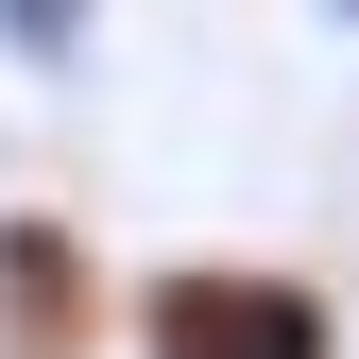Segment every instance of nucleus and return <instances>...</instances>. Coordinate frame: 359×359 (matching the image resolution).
Returning <instances> with one entry per match:
<instances>
[{
  "label": "nucleus",
  "mask_w": 359,
  "mask_h": 359,
  "mask_svg": "<svg viewBox=\"0 0 359 359\" xmlns=\"http://www.w3.org/2000/svg\"><path fill=\"white\" fill-rule=\"evenodd\" d=\"M120 342L137 359H342V308L291 257H154L120 291Z\"/></svg>",
  "instance_id": "obj_1"
},
{
  "label": "nucleus",
  "mask_w": 359,
  "mask_h": 359,
  "mask_svg": "<svg viewBox=\"0 0 359 359\" xmlns=\"http://www.w3.org/2000/svg\"><path fill=\"white\" fill-rule=\"evenodd\" d=\"M120 291H103V240L69 205H0V359H103Z\"/></svg>",
  "instance_id": "obj_2"
},
{
  "label": "nucleus",
  "mask_w": 359,
  "mask_h": 359,
  "mask_svg": "<svg viewBox=\"0 0 359 359\" xmlns=\"http://www.w3.org/2000/svg\"><path fill=\"white\" fill-rule=\"evenodd\" d=\"M86 34H103V0H0V52L18 69H86Z\"/></svg>",
  "instance_id": "obj_3"
},
{
  "label": "nucleus",
  "mask_w": 359,
  "mask_h": 359,
  "mask_svg": "<svg viewBox=\"0 0 359 359\" xmlns=\"http://www.w3.org/2000/svg\"><path fill=\"white\" fill-rule=\"evenodd\" d=\"M325 18H359V0H325Z\"/></svg>",
  "instance_id": "obj_4"
}]
</instances>
